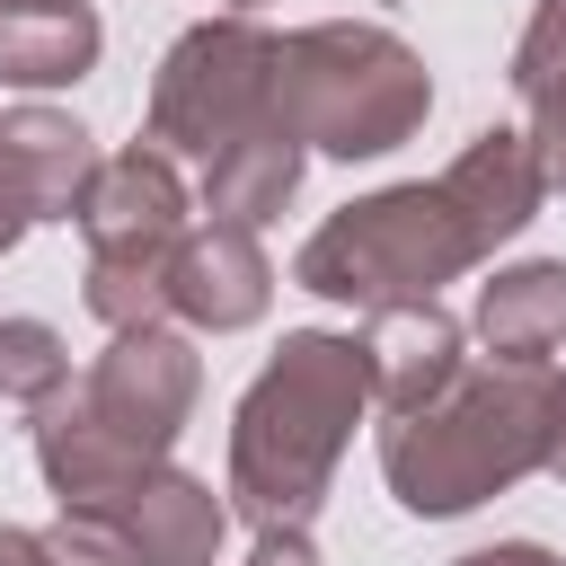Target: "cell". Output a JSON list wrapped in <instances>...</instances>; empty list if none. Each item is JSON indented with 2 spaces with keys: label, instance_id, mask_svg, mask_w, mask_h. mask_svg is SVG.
Here are the masks:
<instances>
[{
  "label": "cell",
  "instance_id": "cell-1",
  "mask_svg": "<svg viewBox=\"0 0 566 566\" xmlns=\"http://www.w3.org/2000/svg\"><path fill=\"white\" fill-rule=\"evenodd\" d=\"M548 318H566V274H557V265H539V274H522L504 301H486V327H495V336H522V345H531Z\"/></svg>",
  "mask_w": 566,
  "mask_h": 566
}]
</instances>
